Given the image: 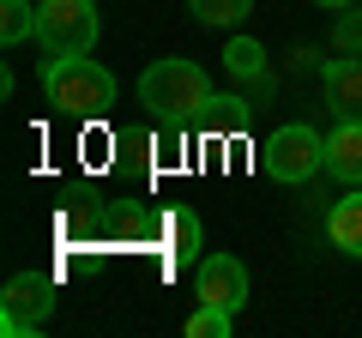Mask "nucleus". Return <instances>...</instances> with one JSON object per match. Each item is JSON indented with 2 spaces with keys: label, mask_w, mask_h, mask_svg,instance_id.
<instances>
[{
  "label": "nucleus",
  "mask_w": 362,
  "mask_h": 338,
  "mask_svg": "<svg viewBox=\"0 0 362 338\" xmlns=\"http://www.w3.org/2000/svg\"><path fill=\"white\" fill-rule=\"evenodd\" d=\"M247 115H254V103H242V97H211V103L199 109V121H206L211 133H235V127H247Z\"/></svg>",
  "instance_id": "13"
},
{
  "label": "nucleus",
  "mask_w": 362,
  "mask_h": 338,
  "mask_svg": "<svg viewBox=\"0 0 362 338\" xmlns=\"http://www.w3.org/2000/svg\"><path fill=\"white\" fill-rule=\"evenodd\" d=\"M49 314H54V278H42V272L6 278V296H0V332L6 338H25L37 326H49Z\"/></svg>",
  "instance_id": "5"
},
{
  "label": "nucleus",
  "mask_w": 362,
  "mask_h": 338,
  "mask_svg": "<svg viewBox=\"0 0 362 338\" xmlns=\"http://www.w3.org/2000/svg\"><path fill=\"white\" fill-rule=\"evenodd\" d=\"M42 91H49V103L61 109V115H109V103H115V78H109V66H97L90 54H54L49 73H42Z\"/></svg>",
  "instance_id": "2"
},
{
  "label": "nucleus",
  "mask_w": 362,
  "mask_h": 338,
  "mask_svg": "<svg viewBox=\"0 0 362 338\" xmlns=\"http://www.w3.org/2000/svg\"><path fill=\"white\" fill-rule=\"evenodd\" d=\"M211 78L199 61H181V54H169V61H151L139 73V103L151 109L157 121H194L199 109L211 103Z\"/></svg>",
  "instance_id": "1"
},
{
  "label": "nucleus",
  "mask_w": 362,
  "mask_h": 338,
  "mask_svg": "<svg viewBox=\"0 0 362 338\" xmlns=\"http://www.w3.org/2000/svg\"><path fill=\"white\" fill-rule=\"evenodd\" d=\"M25 37H37V6L30 0H0V42L18 49Z\"/></svg>",
  "instance_id": "11"
},
{
  "label": "nucleus",
  "mask_w": 362,
  "mask_h": 338,
  "mask_svg": "<svg viewBox=\"0 0 362 338\" xmlns=\"http://www.w3.org/2000/svg\"><path fill=\"white\" fill-rule=\"evenodd\" d=\"M194 296L235 314L247 302V266L235 260V254H206V260L194 266Z\"/></svg>",
  "instance_id": "6"
},
{
  "label": "nucleus",
  "mask_w": 362,
  "mask_h": 338,
  "mask_svg": "<svg viewBox=\"0 0 362 338\" xmlns=\"http://www.w3.org/2000/svg\"><path fill=\"white\" fill-rule=\"evenodd\" d=\"M326 242H332L338 254H350V260H362V187L344 194L332 211H326Z\"/></svg>",
  "instance_id": "9"
},
{
  "label": "nucleus",
  "mask_w": 362,
  "mask_h": 338,
  "mask_svg": "<svg viewBox=\"0 0 362 338\" xmlns=\"http://www.w3.org/2000/svg\"><path fill=\"white\" fill-rule=\"evenodd\" d=\"M187 6H194V18L211 25V30H235L247 13H254V0H187Z\"/></svg>",
  "instance_id": "12"
},
{
  "label": "nucleus",
  "mask_w": 362,
  "mask_h": 338,
  "mask_svg": "<svg viewBox=\"0 0 362 338\" xmlns=\"http://www.w3.org/2000/svg\"><path fill=\"white\" fill-rule=\"evenodd\" d=\"M37 42L49 54H90L97 49V6L90 0H42L37 6Z\"/></svg>",
  "instance_id": "4"
},
{
  "label": "nucleus",
  "mask_w": 362,
  "mask_h": 338,
  "mask_svg": "<svg viewBox=\"0 0 362 338\" xmlns=\"http://www.w3.org/2000/svg\"><path fill=\"white\" fill-rule=\"evenodd\" d=\"M326 103H332L338 121H362V61L356 54L326 61Z\"/></svg>",
  "instance_id": "7"
},
{
  "label": "nucleus",
  "mask_w": 362,
  "mask_h": 338,
  "mask_svg": "<svg viewBox=\"0 0 362 338\" xmlns=\"http://www.w3.org/2000/svg\"><path fill=\"white\" fill-rule=\"evenodd\" d=\"M320 163H326V139L308 127V121H290V127H278L266 145H259V169H266L272 182H290V187L308 182Z\"/></svg>",
  "instance_id": "3"
},
{
  "label": "nucleus",
  "mask_w": 362,
  "mask_h": 338,
  "mask_svg": "<svg viewBox=\"0 0 362 338\" xmlns=\"http://www.w3.org/2000/svg\"><path fill=\"white\" fill-rule=\"evenodd\" d=\"M223 66H230V73H242V78H259V73H266V49H259L254 37H230Z\"/></svg>",
  "instance_id": "14"
},
{
  "label": "nucleus",
  "mask_w": 362,
  "mask_h": 338,
  "mask_svg": "<svg viewBox=\"0 0 362 338\" xmlns=\"http://www.w3.org/2000/svg\"><path fill=\"white\" fill-rule=\"evenodd\" d=\"M230 308H211V302H199L194 320H187V338H230Z\"/></svg>",
  "instance_id": "15"
},
{
  "label": "nucleus",
  "mask_w": 362,
  "mask_h": 338,
  "mask_svg": "<svg viewBox=\"0 0 362 338\" xmlns=\"http://www.w3.org/2000/svg\"><path fill=\"white\" fill-rule=\"evenodd\" d=\"M314 6H326V13H344V6H350V0H314Z\"/></svg>",
  "instance_id": "16"
},
{
  "label": "nucleus",
  "mask_w": 362,
  "mask_h": 338,
  "mask_svg": "<svg viewBox=\"0 0 362 338\" xmlns=\"http://www.w3.org/2000/svg\"><path fill=\"white\" fill-rule=\"evenodd\" d=\"M326 175H338L344 187H362V121H338L326 139Z\"/></svg>",
  "instance_id": "8"
},
{
  "label": "nucleus",
  "mask_w": 362,
  "mask_h": 338,
  "mask_svg": "<svg viewBox=\"0 0 362 338\" xmlns=\"http://www.w3.org/2000/svg\"><path fill=\"white\" fill-rule=\"evenodd\" d=\"M157 230H163V254H169L175 266H194V260H199V218H194L187 206H181V211H163Z\"/></svg>",
  "instance_id": "10"
}]
</instances>
